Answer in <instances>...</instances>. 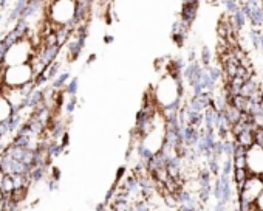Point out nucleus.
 I'll list each match as a JSON object with an SVG mask.
<instances>
[{
  "label": "nucleus",
  "instance_id": "f257e3e1",
  "mask_svg": "<svg viewBox=\"0 0 263 211\" xmlns=\"http://www.w3.org/2000/svg\"><path fill=\"white\" fill-rule=\"evenodd\" d=\"M74 0H51L45 7L47 17L56 28L67 27L71 31L78 27V22L74 19Z\"/></svg>",
  "mask_w": 263,
  "mask_h": 211
},
{
  "label": "nucleus",
  "instance_id": "f03ea898",
  "mask_svg": "<svg viewBox=\"0 0 263 211\" xmlns=\"http://www.w3.org/2000/svg\"><path fill=\"white\" fill-rule=\"evenodd\" d=\"M33 55H34V45H33L31 39L24 38V39L14 42L8 48L7 55L4 56V64H5V67L27 64V62H30Z\"/></svg>",
  "mask_w": 263,
  "mask_h": 211
},
{
  "label": "nucleus",
  "instance_id": "7ed1b4c3",
  "mask_svg": "<svg viewBox=\"0 0 263 211\" xmlns=\"http://www.w3.org/2000/svg\"><path fill=\"white\" fill-rule=\"evenodd\" d=\"M34 79L33 68L30 62L19 65H8L4 70V85L5 87H22Z\"/></svg>",
  "mask_w": 263,
  "mask_h": 211
},
{
  "label": "nucleus",
  "instance_id": "20e7f679",
  "mask_svg": "<svg viewBox=\"0 0 263 211\" xmlns=\"http://www.w3.org/2000/svg\"><path fill=\"white\" fill-rule=\"evenodd\" d=\"M245 160H246V171L251 175L263 177V145L252 143L245 151Z\"/></svg>",
  "mask_w": 263,
  "mask_h": 211
},
{
  "label": "nucleus",
  "instance_id": "39448f33",
  "mask_svg": "<svg viewBox=\"0 0 263 211\" xmlns=\"http://www.w3.org/2000/svg\"><path fill=\"white\" fill-rule=\"evenodd\" d=\"M240 189V200L241 203H254L257 196L263 189V179L258 175H248L246 180L241 183Z\"/></svg>",
  "mask_w": 263,
  "mask_h": 211
},
{
  "label": "nucleus",
  "instance_id": "423d86ee",
  "mask_svg": "<svg viewBox=\"0 0 263 211\" xmlns=\"http://www.w3.org/2000/svg\"><path fill=\"white\" fill-rule=\"evenodd\" d=\"M11 115H13V106L5 98V95L0 92V123L8 121Z\"/></svg>",
  "mask_w": 263,
  "mask_h": 211
},
{
  "label": "nucleus",
  "instance_id": "0eeeda50",
  "mask_svg": "<svg viewBox=\"0 0 263 211\" xmlns=\"http://www.w3.org/2000/svg\"><path fill=\"white\" fill-rule=\"evenodd\" d=\"M70 78H71V73H70V72H67V70L62 72V70H61L59 75L50 81V87H51L53 90H56V92H62L64 87H65V84L70 81Z\"/></svg>",
  "mask_w": 263,
  "mask_h": 211
},
{
  "label": "nucleus",
  "instance_id": "6e6552de",
  "mask_svg": "<svg viewBox=\"0 0 263 211\" xmlns=\"http://www.w3.org/2000/svg\"><path fill=\"white\" fill-rule=\"evenodd\" d=\"M27 4H28V0H16V4H14L11 13H10V16H8V24H10V25L16 24V22L21 19V16H22V13H24V10H25Z\"/></svg>",
  "mask_w": 263,
  "mask_h": 211
},
{
  "label": "nucleus",
  "instance_id": "1a4fd4ad",
  "mask_svg": "<svg viewBox=\"0 0 263 211\" xmlns=\"http://www.w3.org/2000/svg\"><path fill=\"white\" fill-rule=\"evenodd\" d=\"M65 96H67V95H65ZM62 108H64V112H65L68 117L73 115L74 111H76V108H78V98H76V95L67 96V101L62 102Z\"/></svg>",
  "mask_w": 263,
  "mask_h": 211
},
{
  "label": "nucleus",
  "instance_id": "9d476101",
  "mask_svg": "<svg viewBox=\"0 0 263 211\" xmlns=\"http://www.w3.org/2000/svg\"><path fill=\"white\" fill-rule=\"evenodd\" d=\"M78 89H79V78L78 76H71L70 78V81L65 84V87H64V95H67V96H73V95H76L78 93Z\"/></svg>",
  "mask_w": 263,
  "mask_h": 211
},
{
  "label": "nucleus",
  "instance_id": "9b49d317",
  "mask_svg": "<svg viewBox=\"0 0 263 211\" xmlns=\"http://www.w3.org/2000/svg\"><path fill=\"white\" fill-rule=\"evenodd\" d=\"M61 70H62V64H61L59 61H54V62H51V64L47 65V68L44 70V73L47 75L48 81H51L53 78H56V76L59 75Z\"/></svg>",
  "mask_w": 263,
  "mask_h": 211
},
{
  "label": "nucleus",
  "instance_id": "f8f14e48",
  "mask_svg": "<svg viewBox=\"0 0 263 211\" xmlns=\"http://www.w3.org/2000/svg\"><path fill=\"white\" fill-rule=\"evenodd\" d=\"M254 205H255V208H257L258 211H263V189H261V192L257 196V199L254 200Z\"/></svg>",
  "mask_w": 263,
  "mask_h": 211
},
{
  "label": "nucleus",
  "instance_id": "ddd939ff",
  "mask_svg": "<svg viewBox=\"0 0 263 211\" xmlns=\"http://www.w3.org/2000/svg\"><path fill=\"white\" fill-rule=\"evenodd\" d=\"M74 2L76 4H87V5H95V2H96V0H74Z\"/></svg>",
  "mask_w": 263,
  "mask_h": 211
},
{
  "label": "nucleus",
  "instance_id": "4468645a",
  "mask_svg": "<svg viewBox=\"0 0 263 211\" xmlns=\"http://www.w3.org/2000/svg\"><path fill=\"white\" fill-rule=\"evenodd\" d=\"M96 61V55H90V58L87 59V65H90L91 62H95Z\"/></svg>",
  "mask_w": 263,
  "mask_h": 211
},
{
  "label": "nucleus",
  "instance_id": "2eb2a0df",
  "mask_svg": "<svg viewBox=\"0 0 263 211\" xmlns=\"http://www.w3.org/2000/svg\"><path fill=\"white\" fill-rule=\"evenodd\" d=\"M113 41V36H105V44H110Z\"/></svg>",
  "mask_w": 263,
  "mask_h": 211
},
{
  "label": "nucleus",
  "instance_id": "dca6fc26",
  "mask_svg": "<svg viewBox=\"0 0 263 211\" xmlns=\"http://www.w3.org/2000/svg\"><path fill=\"white\" fill-rule=\"evenodd\" d=\"M31 2H45V0H31Z\"/></svg>",
  "mask_w": 263,
  "mask_h": 211
},
{
  "label": "nucleus",
  "instance_id": "f3484780",
  "mask_svg": "<svg viewBox=\"0 0 263 211\" xmlns=\"http://www.w3.org/2000/svg\"><path fill=\"white\" fill-rule=\"evenodd\" d=\"M0 39H2V34H0Z\"/></svg>",
  "mask_w": 263,
  "mask_h": 211
}]
</instances>
